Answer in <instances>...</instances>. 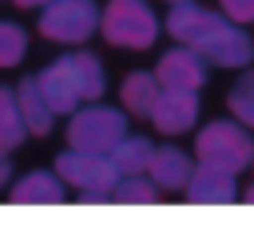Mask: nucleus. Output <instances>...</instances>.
<instances>
[{
    "label": "nucleus",
    "mask_w": 254,
    "mask_h": 239,
    "mask_svg": "<svg viewBox=\"0 0 254 239\" xmlns=\"http://www.w3.org/2000/svg\"><path fill=\"white\" fill-rule=\"evenodd\" d=\"M56 176L67 179L71 187H79V191H112L120 179L109 153H82L71 146H67V153L56 157Z\"/></svg>",
    "instance_id": "6"
},
{
    "label": "nucleus",
    "mask_w": 254,
    "mask_h": 239,
    "mask_svg": "<svg viewBox=\"0 0 254 239\" xmlns=\"http://www.w3.org/2000/svg\"><path fill=\"white\" fill-rule=\"evenodd\" d=\"M183 191H187V202H194V206H228V202H236V172L198 165Z\"/></svg>",
    "instance_id": "10"
},
{
    "label": "nucleus",
    "mask_w": 254,
    "mask_h": 239,
    "mask_svg": "<svg viewBox=\"0 0 254 239\" xmlns=\"http://www.w3.org/2000/svg\"><path fill=\"white\" fill-rule=\"evenodd\" d=\"M198 120V90H165L161 86L157 105L150 112V123L161 135H183Z\"/></svg>",
    "instance_id": "7"
},
{
    "label": "nucleus",
    "mask_w": 254,
    "mask_h": 239,
    "mask_svg": "<svg viewBox=\"0 0 254 239\" xmlns=\"http://www.w3.org/2000/svg\"><path fill=\"white\" fill-rule=\"evenodd\" d=\"M157 94H161V82L150 71H131L120 86V101L131 116H150L153 105H157Z\"/></svg>",
    "instance_id": "15"
},
{
    "label": "nucleus",
    "mask_w": 254,
    "mask_h": 239,
    "mask_svg": "<svg viewBox=\"0 0 254 239\" xmlns=\"http://www.w3.org/2000/svg\"><path fill=\"white\" fill-rule=\"evenodd\" d=\"M190 172H194V161H190L180 146H161V150H153L150 179L161 191H180V187H187Z\"/></svg>",
    "instance_id": "12"
},
{
    "label": "nucleus",
    "mask_w": 254,
    "mask_h": 239,
    "mask_svg": "<svg viewBox=\"0 0 254 239\" xmlns=\"http://www.w3.org/2000/svg\"><path fill=\"white\" fill-rule=\"evenodd\" d=\"M254 60V41L247 38V30H239L236 23H228L221 30V38L209 45L206 53V64H217V67H251Z\"/></svg>",
    "instance_id": "13"
},
{
    "label": "nucleus",
    "mask_w": 254,
    "mask_h": 239,
    "mask_svg": "<svg viewBox=\"0 0 254 239\" xmlns=\"http://www.w3.org/2000/svg\"><path fill=\"white\" fill-rule=\"evenodd\" d=\"M168 4H187V0H168Z\"/></svg>",
    "instance_id": "26"
},
{
    "label": "nucleus",
    "mask_w": 254,
    "mask_h": 239,
    "mask_svg": "<svg viewBox=\"0 0 254 239\" xmlns=\"http://www.w3.org/2000/svg\"><path fill=\"white\" fill-rule=\"evenodd\" d=\"M15 8H45V4H53V0H11Z\"/></svg>",
    "instance_id": "24"
},
{
    "label": "nucleus",
    "mask_w": 254,
    "mask_h": 239,
    "mask_svg": "<svg viewBox=\"0 0 254 239\" xmlns=\"http://www.w3.org/2000/svg\"><path fill=\"white\" fill-rule=\"evenodd\" d=\"M247 202H254V187H247Z\"/></svg>",
    "instance_id": "25"
},
{
    "label": "nucleus",
    "mask_w": 254,
    "mask_h": 239,
    "mask_svg": "<svg viewBox=\"0 0 254 239\" xmlns=\"http://www.w3.org/2000/svg\"><path fill=\"white\" fill-rule=\"evenodd\" d=\"M8 179H11V157H8V153H0V187L8 183Z\"/></svg>",
    "instance_id": "23"
},
{
    "label": "nucleus",
    "mask_w": 254,
    "mask_h": 239,
    "mask_svg": "<svg viewBox=\"0 0 254 239\" xmlns=\"http://www.w3.org/2000/svg\"><path fill=\"white\" fill-rule=\"evenodd\" d=\"M112 198L120 206H150V202H157V183L142 179V176H120L112 187Z\"/></svg>",
    "instance_id": "19"
},
{
    "label": "nucleus",
    "mask_w": 254,
    "mask_h": 239,
    "mask_svg": "<svg viewBox=\"0 0 254 239\" xmlns=\"http://www.w3.org/2000/svg\"><path fill=\"white\" fill-rule=\"evenodd\" d=\"M23 138H26V123H23V112H19L15 90L0 86V153L19 150Z\"/></svg>",
    "instance_id": "17"
},
{
    "label": "nucleus",
    "mask_w": 254,
    "mask_h": 239,
    "mask_svg": "<svg viewBox=\"0 0 254 239\" xmlns=\"http://www.w3.org/2000/svg\"><path fill=\"white\" fill-rule=\"evenodd\" d=\"M232 19H224V15H217V11L198 8V4L187 0V4H172V11H168V19H165V30L172 34L180 45H187V49H194V53L206 56L209 45L221 38V30Z\"/></svg>",
    "instance_id": "5"
},
{
    "label": "nucleus",
    "mask_w": 254,
    "mask_h": 239,
    "mask_svg": "<svg viewBox=\"0 0 254 239\" xmlns=\"http://www.w3.org/2000/svg\"><path fill=\"white\" fill-rule=\"evenodd\" d=\"M15 101H19V112H23L26 135H38V138H45L49 131H53V120H56V112L49 109L45 94H41V86H38V75H30V79H23V82L15 86Z\"/></svg>",
    "instance_id": "11"
},
{
    "label": "nucleus",
    "mask_w": 254,
    "mask_h": 239,
    "mask_svg": "<svg viewBox=\"0 0 254 239\" xmlns=\"http://www.w3.org/2000/svg\"><path fill=\"white\" fill-rule=\"evenodd\" d=\"M221 11H224V19H232L236 26L254 23V0H221Z\"/></svg>",
    "instance_id": "22"
},
{
    "label": "nucleus",
    "mask_w": 254,
    "mask_h": 239,
    "mask_svg": "<svg viewBox=\"0 0 254 239\" xmlns=\"http://www.w3.org/2000/svg\"><path fill=\"white\" fill-rule=\"evenodd\" d=\"M67 67H71L75 82H79L82 101H101V94H105V71H101V64H97V56L94 53H75V56H67Z\"/></svg>",
    "instance_id": "18"
},
{
    "label": "nucleus",
    "mask_w": 254,
    "mask_h": 239,
    "mask_svg": "<svg viewBox=\"0 0 254 239\" xmlns=\"http://www.w3.org/2000/svg\"><path fill=\"white\" fill-rule=\"evenodd\" d=\"M38 86H41V94H45L49 109H53L56 116H71V112L82 105L79 82H75L71 67H67V56H60V60H53L49 67H41L38 71Z\"/></svg>",
    "instance_id": "9"
},
{
    "label": "nucleus",
    "mask_w": 254,
    "mask_h": 239,
    "mask_svg": "<svg viewBox=\"0 0 254 239\" xmlns=\"http://www.w3.org/2000/svg\"><path fill=\"white\" fill-rule=\"evenodd\" d=\"M112 165H116L120 176H142L150 172V161H153V142L142 135H124L116 146H112Z\"/></svg>",
    "instance_id": "16"
},
{
    "label": "nucleus",
    "mask_w": 254,
    "mask_h": 239,
    "mask_svg": "<svg viewBox=\"0 0 254 239\" xmlns=\"http://www.w3.org/2000/svg\"><path fill=\"white\" fill-rule=\"evenodd\" d=\"M15 206H60L64 202V179L53 172H30L11 187Z\"/></svg>",
    "instance_id": "14"
},
{
    "label": "nucleus",
    "mask_w": 254,
    "mask_h": 239,
    "mask_svg": "<svg viewBox=\"0 0 254 239\" xmlns=\"http://www.w3.org/2000/svg\"><path fill=\"white\" fill-rule=\"evenodd\" d=\"M228 112L243 123V127L254 131V67H247V75L232 86V94H228Z\"/></svg>",
    "instance_id": "20"
},
{
    "label": "nucleus",
    "mask_w": 254,
    "mask_h": 239,
    "mask_svg": "<svg viewBox=\"0 0 254 239\" xmlns=\"http://www.w3.org/2000/svg\"><path fill=\"white\" fill-rule=\"evenodd\" d=\"M101 26V11L94 0H53L38 15V30L56 45H82Z\"/></svg>",
    "instance_id": "4"
},
{
    "label": "nucleus",
    "mask_w": 254,
    "mask_h": 239,
    "mask_svg": "<svg viewBox=\"0 0 254 239\" xmlns=\"http://www.w3.org/2000/svg\"><path fill=\"white\" fill-rule=\"evenodd\" d=\"M26 45H30V38H26V30L19 23H0V67H19L26 56Z\"/></svg>",
    "instance_id": "21"
},
{
    "label": "nucleus",
    "mask_w": 254,
    "mask_h": 239,
    "mask_svg": "<svg viewBox=\"0 0 254 239\" xmlns=\"http://www.w3.org/2000/svg\"><path fill=\"white\" fill-rule=\"evenodd\" d=\"M127 135V116L109 105H86L75 109L67 120V146L82 153H112V146Z\"/></svg>",
    "instance_id": "3"
},
{
    "label": "nucleus",
    "mask_w": 254,
    "mask_h": 239,
    "mask_svg": "<svg viewBox=\"0 0 254 239\" xmlns=\"http://www.w3.org/2000/svg\"><path fill=\"white\" fill-rule=\"evenodd\" d=\"M101 38L116 49H135V53H146V49L157 41L161 23L157 11L146 4V0H109L101 8Z\"/></svg>",
    "instance_id": "1"
},
{
    "label": "nucleus",
    "mask_w": 254,
    "mask_h": 239,
    "mask_svg": "<svg viewBox=\"0 0 254 239\" xmlns=\"http://www.w3.org/2000/svg\"><path fill=\"white\" fill-rule=\"evenodd\" d=\"M206 56L194 53V49L180 45V49H168L157 64V82L165 90H202L206 86Z\"/></svg>",
    "instance_id": "8"
},
{
    "label": "nucleus",
    "mask_w": 254,
    "mask_h": 239,
    "mask_svg": "<svg viewBox=\"0 0 254 239\" xmlns=\"http://www.w3.org/2000/svg\"><path fill=\"white\" fill-rule=\"evenodd\" d=\"M194 157H198V165H209V168L243 172L254 161L251 127H243L239 120H213L194 138Z\"/></svg>",
    "instance_id": "2"
}]
</instances>
